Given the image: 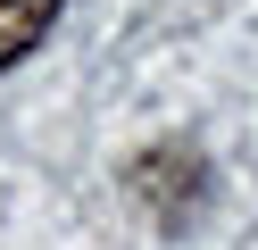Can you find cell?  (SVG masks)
I'll use <instances>...</instances> for the list:
<instances>
[{
  "mask_svg": "<svg viewBox=\"0 0 258 250\" xmlns=\"http://www.w3.org/2000/svg\"><path fill=\"white\" fill-rule=\"evenodd\" d=\"M125 183H134V200H142V209H150L167 233H183L191 217H200L208 167H200V150H183V142H158V150H142V159L125 167Z\"/></svg>",
  "mask_w": 258,
  "mask_h": 250,
  "instance_id": "cell-1",
  "label": "cell"
},
{
  "mask_svg": "<svg viewBox=\"0 0 258 250\" xmlns=\"http://www.w3.org/2000/svg\"><path fill=\"white\" fill-rule=\"evenodd\" d=\"M50 17H58V0H0V67H17L50 33Z\"/></svg>",
  "mask_w": 258,
  "mask_h": 250,
  "instance_id": "cell-2",
  "label": "cell"
}]
</instances>
